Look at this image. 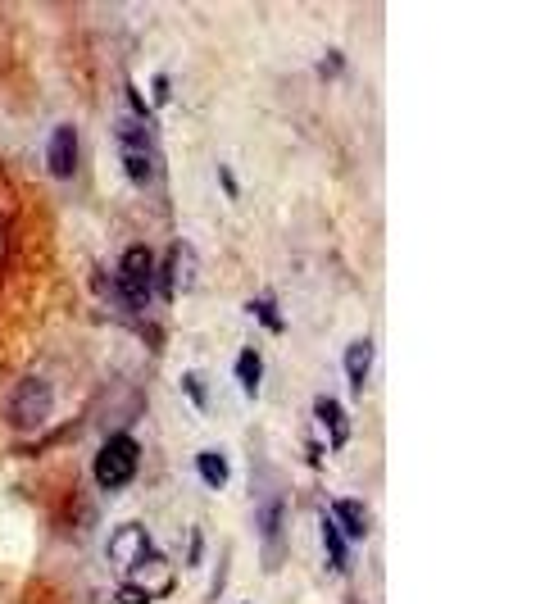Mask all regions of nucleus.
<instances>
[{"label": "nucleus", "mask_w": 545, "mask_h": 604, "mask_svg": "<svg viewBox=\"0 0 545 604\" xmlns=\"http://www.w3.org/2000/svg\"><path fill=\"white\" fill-rule=\"evenodd\" d=\"M5 259H10V241H5V228H0V268H5Z\"/></svg>", "instance_id": "18"}, {"label": "nucleus", "mask_w": 545, "mask_h": 604, "mask_svg": "<svg viewBox=\"0 0 545 604\" xmlns=\"http://www.w3.org/2000/svg\"><path fill=\"white\" fill-rule=\"evenodd\" d=\"M259 373H264L259 350H241V355H237V377H241V387H246V396H255V391H259Z\"/></svg>", "instance_id": "13"}, {"label": "nucleus", "mask_w": 545, "mask_h": 604, "mask_svg": "<svg viewBox=\"0 0 545 604\" xmlns=\"http://www.w3.org/2000/svg\"><path fill=\"white\" fill-rule=\"evenodd\" d=\"M368 364H373V341H355L346 346V373H350V387H364L368 382Z\"/></svg>", "instance_id": "11"}, {"label": "nucleus", "mask_w": 545, "mask_h": 604, "mask_svg": "<svg viewBox=\"0 0 545 604\" xmlns=\"http://www.w3.org/2000/svg\"><path fill=\"white\" fill-rule=\"evenodd\" d=\"M191 282H196V255H191L187 241H178L164 255V264H155V291L159 296H182V291H191Z\"/></svg>", "instance_id": "5"}, {"label": "nucleus", "mask_w": 545, "mask_h": 604, "mask_svg": "<svg viewBox=\"0 0 545 604\" xmlns=\"http://www.w3.org/2000/svg\"><path fill=\"white\" fill-rule=\"evenodd\" d=\"M146 555H150V536H146L141 523H128V527H119V532L109 536V564L119 568V573L137 568Z\"/></svg>", "instance_id": "7"}, {"label": "nucleus", "mask_w": 545, "mask_h": 604, "mask_svg": "<svg viewBox=\"0 0 545 604\" xmlns=\"http://www.w3.org/2000/svg\"><path fill=\"white\" fill-rule=\"evenodd\" d=\"M46 159H50V173H55V178H73V169H78V132H73L69 123H60V128L50 132Z\"/></svg>", "instance_id": "8"}, {"label": "nucleus", "mask_w": 545, "mask_h": 604, "mask_svg": "<svg viewBox=\"0 0 545 604\" xmlns=\"http://www.w3.org/2000/svg\"><path fill=\"white\" fill-rule=\"evenodd\" d=\"M314 418H318V423H327V441H332V446H346V441H350V418L341 414V405H337L332 396L318 400V405H314Z\"/></svg>", "instance_id": "10"}, {"label": "nucleus", "mask_w": 545, "mask_h": 604, "mask_svg": "<svg viewBox=\"0 0 545 604\" xmlns=\"http://www.w3.org/2000/svg\"><path fill=\"white\" fill-rule=\"evenodd\" d=\"M182 387H187L191 405H196V409H209V387H205V382H200L196 373H187V377H182Z\"/></svg>", "instance_id": "16"}, {"label": "nucleus", "mask_w": 545, "mask_h": 604, "mask_svg": "<svg viewBox=\"0 0 545 604\" xmlns=\"http://www.w3.org/2000/svg\"><path fill=\"white\" fill-rule=\"evenodd\" d=\"M119 159H123V173H128L137 187H155L159 182V150L155 137L141 119H123L119 123Z\"/></svg>", "instance_id": "1"}, {"label": "nucleus", "mask_w": 545, "mask_h": 604, "mask_svg": "<svg viewBox=\"0 0 545 604\" xmlns=\"http://www.w3.org/2000/svg\"><path fill=\"white\" fill-rule=\"evenodd\" d=\"M196 473L205 477V486L223 491V486H228V459L214 455V450H205V455H196Z\"/></svg>", "instance_id": "12"}, {"label": "nucleus", "mask_w": 545, "mask_h": 604, "mask_svg": "<svg viewBox=\"0 0 545 604\" xmlns=\"http://www.w3.org/2000/svg\"><path fill=\"white\" fill-rule=\"evenodd\" d=\"M259 532H264V541H282V505H264L259 509Z\"/></svg>", "instance_id": "15"}, {"label": "nucleus", "mask_w": 545, "mask_h": 604, "mask_svg": "<svg viewBox=\"0 0 545 604\" xmlns=\"http://www.w3.org/2000/svg\"><path fill=\"white\" fill-rule=\"evenodd\" d=\"M128 591H137L141 600H155V595H169L173 591V568L164 555L150 550L137 568H128Z\"/></svg>", "instance_id": "6"}, {"label": "nucleus", "mask_w": 545, "mask_h": 604, "mask_svg": "<svg viewBox=\"0 0 545 604\" xmlns=\"http://www.w3.org/2000/svg\"><path fill=\"white\" fill-rule=\"evenodd\" d=\"M155 250L146 246H128L119 259V282H114V291H119V300L128 309H146L150 296H155Z\"/></svg>", "instance_id": "4"}, {"label": "nucleus", "mask_w": 545, "mask_h": 604, "mask_svg": "<svg viewBox=\"0 0 545 604\" xmlns=\"http://www.w3.org/2000/svg\"><path fill=\"white\" fill-rule=\"evenodd\" d=\"M250 309H255V314L268 323V332H282V318H278V309H273V305H264V300H255V305H250Z\"/></svg>", "instance_id": "17"}, {"label": "nucleus", "mask_w": 545, "mask_h": 604, "mask_svg": "<svg viewBox=\"0 0 545 604\" xmlns=\"http://www.w3.org/2000/svg\"><path fill=\"white\" fill-rule=\"evenodd\" d=\"M50 409H55V391L41 377H19L5 396V418H10L14 432H37L50 418Z\"/></svg>", "instance_id": "2"}, {"label": "nucleus", "mask_w": 545, "mask_h": 604, "mask_svg": "<svg viewBox=\"0 0 545 604\" xmlns=\"http://www.w3.org/2000/svg\"><path fill=\"white\" fill-rule=\"evenodd\" d=\"M137 464H141V446L128 432H114L105 446H100L96 464H91V477H96L100 491H123V486L137 477Z\"/></svg>", "instance_id": "3"}, {"label": "nucleus", "mask_w": 545, "mask_h": 604, "mask_svg": "<svg viewBox=\"0 0 545 604\" xmlns=\"http://www.w3.org/2000/svg\"><path fill=\"white\" fill-rule=\"evenodd\" d=\"M323 541H327V559H332V568H346V559H350V550H346V536L337 532V527L323 518Z\"/></svg>", "instance_id": "14"}, {"label": "nucleus", "mask_w": 545, "mask_h": 604, "mask_svg": "<svg viewBox=\"0 0 545 604\" xmlns=\"http://www.w3.org/2000/svg\"><path fill=\"white\" fill-rule=\"evenodd\" d=\"M327 523L337 527L341 536H346V541H364L368 536V514H364V505H359V500H337V505H332V518H327Z\"/></svg>", "instance_id": "9"}]
</instances>
